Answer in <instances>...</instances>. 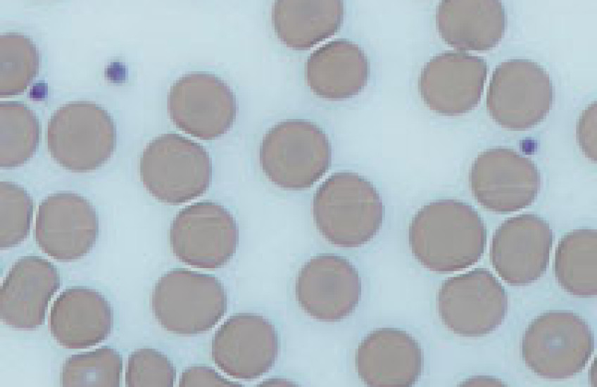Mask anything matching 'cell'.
I'll return each instance as SVG.
<instances>
[{
	"mask_svg": "<svg viewBox=\"0 0 597 387\" xmlns=\"http://www.w3.org/2000/svg\"><path fill=\"white\" fill-rule=\"evenodd\" d=\"M486 237L477 210L455 199L425 203L413 215L408 227L413 257L424 268L437 273L475 265L483 255Z\"/></svg>",
	"mask_w": 597,
	"mask_h": 387,
	"instance_id": "cell-1",
	"label": "cell"
},
{
	"mask_svg": "<svg viewBox=\"0 0 597 387\" xmlns=\"http://www.w3.org/2000/svg\"><path fill=\"white\" fill-rule=\"evenodd\" d=\"M314 224L329 243L356 248L370 242L383 225L385 208L376 186L352 171H338L317 188L312 201Z\"/></svg>",
	"mask_w": 597,
	"mask_h": 387,
	"instance_id": "cell-2",
	"label": "cell"
},
{
	"mask_svg": "<svg viewBox=\"0 0 597 387\" xmlns=\"http://www.w3.org/2000/svg\"><path fill=\"white\" fill-rule=\"evenodd\" d=\"M332 146L325 130L303 119H288L270 127L259 147V164L265 177L285 190L312 187L328 171Z\"/></svg>",
	"mask_w": 597,
	"mask_h": 387,
	"instance_id": "cell-3",
	"label": "cell"
},
{
	"mask_svg": "<svg viewBox=\"0 0 597 387\" xmlns=\"http://www.w3.org/2000/svg\"><path fill=\"white\" fill-rule=\"evenodd\" d=\"M151 305L158 324L177 335L211 330L225 316L227 295L217 277L185 268L172 269L159 277Z\"/></svg>",
	"mask_w": 597,
	"mask_h": 387,
	"instance_id": "cell-4",
	"label": "cell"
},
{
	"mask_svg": "<svg viewBox=\"0 0 597 387\" xmlns=\"http://www.w3.org/2000/svg\"><path fill=\"white\" fill-rule=\"evenodd\" d=\"M212 162L206 148L180 134H162L144 148L139 175L146 190L170 205L202 196L212 180Z\"/></svg>",
	"mask_w": 597,
	"mask_h": 387,
	"instance_id": "cell-5",
	"label": "cell"
},
{
	"mask_svg": "<svg viewBox=\"0 0 597 387\" xmlns=\"http://www.w3.org/2000/svg\"><path fill=\"white\" fill-rule=\"evenodd\" d=\"M48 151L61 167L88 172L103 165L116 146V127L110 113L88 101L68 102L49 120Z\"/></svg>",
	"mask_w": 597,
	"mask_h": 387,
	"instance_id": "cell-6",
	"label": "cell"
},
{
	"mask_svg": "<svg viewBox=\"0 0 597 387\" xmlns=\"http://www.w3.org/2000/svg\"><path fill=\"white\" fill-rule=\"evenodd\" d=\"M551 80L539 63L515 58L494 71L486 94L489 116L502 127L522 131L534 127L553 105Z\"/></svg>",
	"mask_w": 597,
	"mask_h": 387,
	"instance_id": "cell-7",
	"label": "cell"
},
{
	"mask_svg": "<svg viewBox=\"0 0 597 387\" xmlns=\"http://www.w3.org/2000/svg\"><path fill=\"white\" fill-rule=\"evenodd\" d=\"M170 244L175 258L187 265L218 269L234 257L239 244L237 220L224 205L212 201L182 208L170 228Z\"/></svg>",
	"mask_w": 597,
	"mask_h": 387,
	"instance_id": "cell-8",
	"label": "cell"
},
{
	"mask_svg": "<svg viewBox=\"0 0 597 387\" xmlns=\"http://www.w3.org/2000/svg\"><path fill=\"white\" fill-rule=\"evenodd\" d=\"M362 291L361 279L354 264L334 253H320L299 269L294 282L296 302L310 318L337 322L357 308Z\"/></svg>",
	"mask_w": 597,
	"mask_h": 387,
	"instance_id": "cell-9",
	"label": "cell"
},
{
	"mask_svg": "<svg viewBox=\"0 0 597 387\" xmlns=\"http://www.w3.org/2000/svg\"><path fill=\"white\" fill-rule=\"evenodd\" d=\"M170 120L179 129L202 140L227 133L237 117V99L230 85L205 72L180 77L168 96Z\"/></svg>",
	"mask_w": 597,
	"mask_h": 387,
	"instance_id": "cell-10",
	"label": "cell"
},
{
	"mask_svg": "<svg viewBox=\"0 0 597 387\" xmlns=\"http://www.w3.org/2000/svg\"><path fill=\"white\" fill-rule=\"evenodd\" d=\"M279 337L274 323L255 312L227 317L215 331L211 357L227 376L240 380L259 379L275 365Z\"/></svg>",
	"mask_w": 597,
	"mask_h": 387,
	"instance_id": "cell-11",
	"label": "cell"
},
{
	"mask_svg": "<svg viewBox=\"0 0 597 387\" xmlns=\"http://www.w3.org/2000/svg\"><path fill=\"white\" fill-rule=\"evenodd\" d=\"M469 184L475 200L500 213L530 205L540 189V173L531 159L506 148L479 153L472 162Z\"/></svg>",
	"mask_w": 597,
	"mask_h": 387,
	"instance_id": "cell-12",
	"label": "cell"
},
{
	"mask_svg": "<svg viewBox=\"0 0 597 387\" xmlns=\"http://www.w3.org/2000/svg\"><path fill=\"white\" fill-rule=\"evenodd\" d=\"M98 236V215L85 197L61 191L40 203L35 241L41 250L54 260L71 262L83 258L93 248Z\"/></svg>",
	"mask_w": 597,
	"mask_h": 387,
	"instance_id": "cell-13",
	"label": "cell"
},
{
	"mask_svg": "<svg viewBox=\"0 0 597 387\" xmlns=\"http://www.w3.org/2000/svg\"><path fill=\"white\" fill-rule=\"evenodd\" d=\"M487 75L482 57L446 51L432 57L422 69L418 90L424 104L445 116H458L479 104Z\"/></svg>",
	"mask_w": 597,
	"mask_h": 387,
	"instance_id": "cell-14",
	"label": "cell"
},
{
	"mask_svg": "<svg viewBox=\"0 0 597 387\" xmlns=\"http://www.w3.org/2000/svg\"><path fill=\"white\" fill-rule=\"evenodd\" d=\"M56 267L38 255L18 259L4 278L0 291V317L6 325L20 330L42 326L48 305L59 289Z\"/></svg>",
	"mask_w": 597,
	"mask_h": 387,
	"instance_id": "cell-15",
	"label": "cell"
},
{
	"mask_svg": "<svg viewBox=\"0 0 597 387\" xmlns=\"http://www.w3.org/2000/svg\"><path fill=\"white\" fill-rule=\"evenodd\" d=\"M355 367L368 386H410L423 368L420 344L410 333L396 328H379L359 343Z\"/></svg>",
	"mask_w": 597,
	"mask_h": 387,
	"instance_id": "cell-16",
	"label": "cell"
},
{
	"mask_svg": "<svg viewBox=\"0 0 597 387\" xmlns=\"http://www.w3.org/2000/svg\"><path fill=\"white\" fill-rule=\"evenodd\" d=\"M113 325L110 302L87 286H71L62 291L53 303L49 319L51 336L68 349H84L103 342Z\"/></svg>",
	"mask_w": 597,
	"mask_h": 387,
	"instance_id": "cell-17",
	"label": "cell"
},
{
	"mask_svg": "<svg viewBox=\"0 0 597 387\" xmlns=\"http://www.w3.org/2000/svg\"><path fill=\"white\" fill-rule=\"evenodd\" d=\"M491 272L476 268L444 281L437 295L440 319L448 329L463 336H482L498 325L494 319Z\"/></svg>",
	"mask_w": 597,
	"mask_h": 387,
	"instance_id": "cell-18",
	"label": "cell"
},
{
	"mask_svg": "<svg viewBox=\"0 0 597 387\" xmlns=\"http://www.w3.org/2000/svg\"><path fill=\"white\" fill-rule=\"evenodd\" d=\"M436 27L448 45L464 51H487L503 38L505 13L496 0H444L436 10Z\"/></svg>",
	"mask_w": 597,
	"mask_h": 387,
	"instance_id": "cell-19",
	"label": "cell"
},
{
	"mask_svg": "<svg viewBox=\"0 0 597 387\" xmlns=\"http://www.w3.org/2000/svg\"><path fill=\"white\" fill-rule=\"evenodd\" d=\"M306 73L307 84L315 95L327 100H344L365 88L370 63L358 44L346 39H335L311 53Z\"/></svg>",
	"mask_w": 597,
	"mask_h": 387,
	"instance_id": "cell-20",
	"label": "cell"
},
{
	"mask_svg": "<svg viewBox=\"0 0 597 387\" xmlns=\"http://www.w3.org/2000/svg\"><path fill=\"white\" fill-rule=\"evenodd\" d=\"M344 13L340 0H277L271 17L282 44L294 50H308L339 31Z\"/></svg>",
	"mask_w": 597,
	"mask_h": 387,
	"instance_id": "cell-21",
	"label": "cell"
},
{
	"mask_svg": "<svg viewBox=\"0 0 597 387\" xmlns=\"http://www.w3.org/2000/svg\"><path fill=\"white\" fill-rule=\"evenodd\" d=\"M40 125L34 112L20 101L0 103V166L20 167L35 154Z\"/></svg>",
	"mask_w": 597,
	"mask_h": 387,
	"instance_id": "cell-22",
	"label": "cell"
},
{
	"mask_svg": "<svg viewBox=\"0 0 597 387\" xmlns=\"http://www.w3.org/2000/svg\"><path fill=\"white\" fill-rule=\"evenodd\" d=\"M122 374V355L115 349L104 346L66 358L60 384L63 387H118Z\"/></svg>",
	"mask_w": 597,
	"mask_h": 387,
	"instance_id": "cell-23",
	"label": "cell"
},
{
	"mask_svg": "<svg viewBox=\"0 0 597 387\" xmlns=\"http://www.w3.org/2000/svg\"><path fill=\"white\" fill-rule=\"evenodd\" d=\"M39 69V51L34 42L20 32L0 36V96L23 93Z\"/></svg>",
	"mask_w": 597,
	"mask_h": 387,
	"instance_id": "cell-24",
	"label": "cell"
},
{
	"mask_svg": "<svg viewBox=\"0 0 597 387\" xmlns=\"http://www.w3.org/2000/svg\"><path fill=\"white\" fill-rule=\"evenodd\" d=\"M33 215V201L21 185L0 182V248L15 247L30 233Z\"/></svg>",
	"mask_w": 597,
	"mask_h": 387,
	"instance_id": "cell-25",
	"label": "cell"
},
{
	"mask_svg": "<svg viewBox=\"0 0 597 387\" xmlns=\"http://www.w3.org/2000/svg\"><path fill=\"white\" fill-rule=\"evenodd\" d=\"M175 379L172 362L157 349L139 348L128 357L125 370L127 387L173 386Z\"/></svg>",
	"mask_w": 597,
	"mask_h": 387,
	"instance_id": "cell-26",
	"label": "cell"
},
{
	"mask_svg": "<svg viewBox=\"0 0 597 387\" xmlns=\"http://www.w3.org/2000/svg\"><path fill=\"white\" fill-rule=\"evenodd\" d=\"M543 220L542 218L539 223L536 227L535 229L538 227V226L541 223ZM532 228H525V233L521 232L517 234V238L515 234H512L514 239L508 238V239L504 237L503 235L499 234L498 231H495L494 236L492 238L493 241L502 243L501 244L491 242V248H502L501 250H491V257L496 256L502 254V258L507 257L506 259L503 260V262L509 258L510 257H513L510 258L508 261L509 263L510 261L513 262V266L515 262H519V266L522 267V262H523V265L524 267H529V265L528 262L534 261L535 259L540 262L541 263L547 266L548 264H546L538 259L534 258V255L539 258V256L543 255L546 257H549V252L551 248L552 242L546 243L540 245V243L553 240V237H549L541 240L540 241V238L535 239V236L539 234H534L535 229L533 230L532 233H530Z\"/></svg>",
	"mask_w": 597,
	"mask_h": 387,
	"instance_id": "cell-27",
	"label": "cell"
},
{
	"mask_svg": "<svg viewBox=\"0 0 597 387\" xmlns=\"http://www.w3.org/2000/svg\"><path fill=\"white\" fill-rule=\"evenodd\" d=\"M179 386L181 387L241 386V383L225 378L215 369L203 365L192 366L183 371L180 376Z\"/></svg>",
	"mask_w": 597,
	"mask_h": 387,
	"instance_id": "cell-28",
	"label": "cell"
},
{
	"mask_svg": "<svg viewBox=\"0 0 597 387\" xmlns=\"http://www.w3.org/2000/svg\"><path fill=\"white\" fill-rule=\"evenodd\" d=\"M595 124H596V101L583 111L577 125V139L578 144L581 147L584 154L591 160H593V162H596V148L591 144L593 143L596 145V143L591 139V132H592V130H596V128L592 129L591 127Z\"/></svg>",
	"mask_w": 597,
	"mask_h": 387,
	"instance_id": "cell-29",
	"label": "cell"
},
{
	"mask_svg": "<svg viewBox=\"0 0 597 387\" xmlns=\"http://www.w3.org/2000/svg\"><path fill=\"white\" fill-rule=\"evenodd\" d=\"M294 383L284 379H268L260 383V386H294Z\"/></svg>",
	"mask_w": 597,
	"mask_h": 387,
	"instance_id": "cell-30",
	"label": "cell"
},
{
	"mask_svg": "<svg viewBox=\"0 0 597 387\" xmlns=\"http://www.w3.org/2000/svg\"><path fill=\"white\" fill-rule=\"evenodd\" d=\"M555 338V337L553 336ZM558 341L552 340V344L548 343V345H552L553 350L552 351H560L563 348V342H562V335H558Z\"/></svg>",
	"mask_w": 597,
	"mask_h": 387,
	"instance_id": "cell-31",
	"label": "cell"
}]
</instances>
